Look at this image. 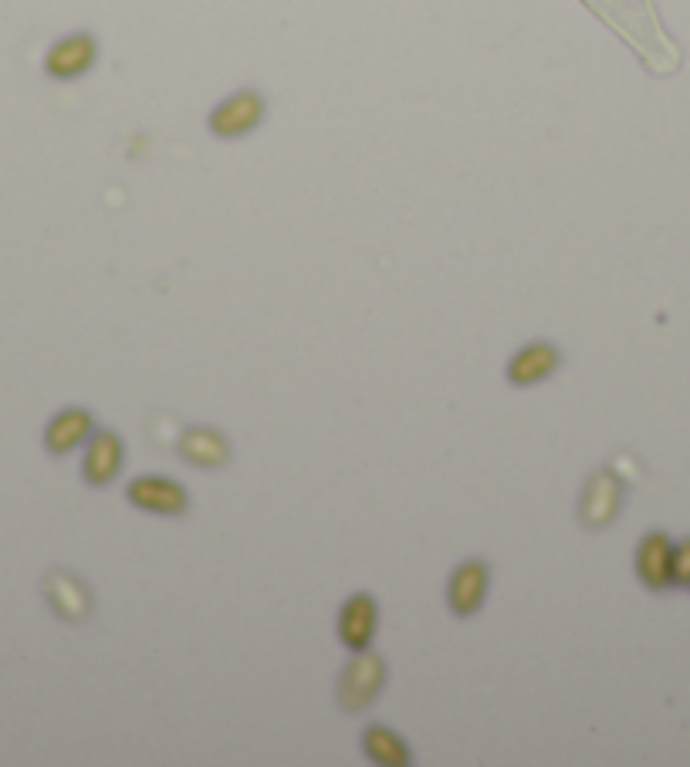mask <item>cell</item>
Here are the masks:
<instances>
[{"mask_svg":"<svg viewBox=\"0 0 690 767\" xmlns=\"http://www.w3.org/2000/svg\"><path fill=\"white\" fill-rule=\"evenodd\" d=\"M126 501L159 517H183L190 511V494L170 477H136L126 487Z\"/></svg>","mask_w":690,"mask_h":767,"instance_id":"7a4b0ae2","label":"cell"},{"mask_svg":"<svg viewBox=\"0 0 690 767\" xmlns=\"http://www.w3.org/2000/svg\"><path fill=\"white\" fill-rule=\"evenodd\" d=\"M376 629H379V605L373 595L366 592H356L352 599L342 602L339 609V626H335V632H339V642L349 649H369V642L376 639Z\"/></svg>","mask_w":690,"mask_h":767,"instance_id":"5b68a950","label":"cell"},{"mask_svg":"<svg viewBox=\"0 0 690 767\" xmlns=\"http://www.w3.org/2000/svg\"><path fill=\"white\" fill-rule=\"evenodd\" d=\"M559 365H562V352L555 349L552 342H532L511 355L504 376H508L511 386L528 389V386H538V382L552 379L555 372H559Z\"/></svg>","mask_w":690,"mask_h":767,"instance_id":"8992f818","label":"cell"},{"mask_svg":"<svg viewBox=\"0 0 690 767\" xmlns=\"http://www.w3.org/2000/svg\"><path fill=\"white\" fill-rule=\"evenodd\" d=\"M180 457L193 463L200 470H217L230 460V443L227 436L214 430V426H187L180 433V443H176Z\"/></svg>","mask_w":690,"mask_h":767,"instance_id":"ba28073f","label":"cell"},{"mask_svg":"<svg viewBox=\"0 0 690 767\" xmlns=\"http://www.w3.org/2000/svg\"><path fill=\"white\" fill-rule=\"evenodd\" d=\"M44 595H48L51 609L58 612V619L65 622H85L92 615V592L72 572H61V568L51 572L44 582Z\"/></svg>","mask_w":690,"mask_h":767,"instance_id":"52a82bcc","label":"cell"},{"mask_svg":"<svg viewBox=\"0 0 690 767\" xmlns=\"http://www.w3.org/2000/svg\"><path fill=\"white\" fill-rule=\"evenodd\" d=\"M122 463H126V443H122L119 433L112 430H99L92 433L85 447V460H82V477L92 487H109L115 477H119Z\"/></svg>","mask_w":690,"mask_h":767,"instance_id":"277c9868","label":"cell"},{"mask_svg":"<svg viewBox=\"0 0 690 767\" xmlns=\"http://www.w3.org/2000/svg\"><path fill=\"white\" fill-rule=\"evenodd\" d=\"M383 683H386V663L383 656L369 653V649H359L356 659L342 670L339 676V707L349 710V713H359L373 703L379 693H383Z\"/></svg>","mask_w":690,"mask_h":767,"instance_id":"6da1fadb","label":"cell"},{"mask_svg":"<svg viewBox=\"0 0 690 767\" xmlns=\"http://www.w3.org/2000/svg\"><path fill=\"white\" fill-rule=\"evenodd\" d=\"M95 61V41L88 34H75V38H65L61 44H55L48 55V71L55 78H78L92 68Z\"/></svg>","mask_w":690,"mask_h":767,"instance_id":"7c38bea8","label":"cell"},{"mask_svg":"<svg viewBox=\"0 0 690 767\" xmlns=\"http://www.w3.org/2000/svg\"><path fill=\"white\" fill-rule=\"evenodd\" d=\"M362 751L373 764H383V767H400V764H410V747L400 734H393L389 727H366L362 734Z\"/></svg>","mask_w":690,"mask_h":767,"instance_id":"4fadbf2b","label":"cell"},{"mask_svg":"<svg viewBox=\"0 0 690 767\" xmlns=\"http://www.w3.org/2000/svg\"><path fill=\"white\" fill-rule=\"evenodd\" d=\"M619 511V480L603 470L582 487V497H579V521L586 528H606L609 521L616 517Z\"/></svg>","mask_w":690,"mask_h":767,"instance_id":"8fae6325","label":"cell"},{"mask_svg":"<svg viewBox=\"0 0 690 767\" xmlns=\"http://www.w3.org/2000/svg\"><path fill=\"white\" fill-rule=\"evenodd\" d=\"M95 433V419L88 409H61V413L51 419L48 430H44V447H48V453H55V457H65V453L78 450L82 443L92 440Z\"/></svg>","mask_w":690,"mask_h":767,"instance_id":"30bf717a","label":"cell"},{"mask_svg":"<svg viewBox=\"0 0 690 767\" xmlns=\"http://www.w3.org/2000/svg\"><path fill=\"white\" fill-rule=\"evenodd\" d=\"M488 585H491L488 561H481V558L464 561V565H460L457 572L450 575V582H447V605H450V612L460 615V619L474 615L484 605V599H488Z\"/></svg>","mask_w":690,"mask_h":767,"instance_id":"3957f363","label":"cell"},{"mask_svg":"<svg viewBox=\"0 0 690 767\" xmlns=\"http://www.w3.org/2000/svg\"><path fill=\"white\" fill-rule=\"evenodd\" d=\"M640 575L653 585H660L663 575H667V544L660 538H650L640 548Z\"/></svg>","mask_w":690,"mask_h":767,"instance_id":"5bb4252c","label":"cell"},{"mask_svg":"<svg viewBox=\"0 0 690 767\" xmlns=\"http://www.w3.org/2000/svg\"><path fill=\"white\" fill-rule=\"evenodd\" d=\"M261 119H264V98L254 92H241V95H230L227 102L210 115V129L224 139H234V136H247Z\"/></svg>","mask_w":690,"mask_h":767,"instance_id":"9c48e42d","label":"cell"}]
</instances>
